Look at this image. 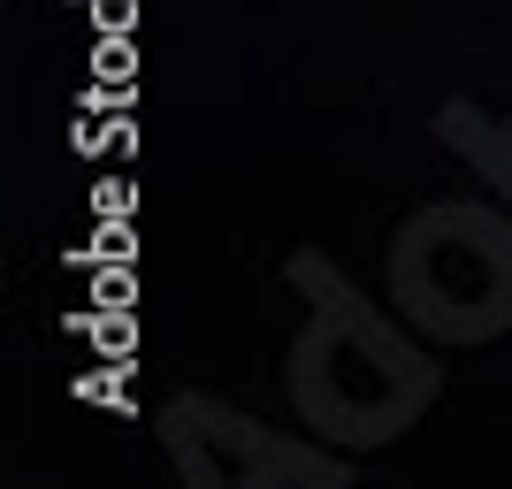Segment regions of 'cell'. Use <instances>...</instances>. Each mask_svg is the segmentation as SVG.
I'll return each mask as SVG.
<instances>
[{
	"label": "cell",
	"instance_id": "1",
	"mask_svg": "<svg viewBox=\"0 0 512 489\" xmlns=\"http://www.w3.org/2000/svg\"><path fill=\"white\" fill-rule=\"evenodd\" d=\"M291 283L306 291L314 321H306L299 352H291V405L321 444L337 451H383L398 444L436 398V360L413 337H398V321L375 314L352 276H337L321 253L291 260Z\"/></svg>",
	"mask_w": 512,
	"mask_h": 489
},
{
	"label": "cell",
	"instance_id": "2",
	"mask_svg": "<svg viewBox=\"0 0 512 489\" xmlns=\"http://www.w3.org/2000/svg\"><path fill=\"white\" fill-rule=\"evenodd\" d=\"M390 306L436 344H490L512 329V214L436 199L390 237Z\"/></svg>",
	"mask_w": 512,
	"mask_h": 489
},
{
	"label": "cell",
	"instance_id": "3",
	"mask_svg": "<svg viewBox=\"0 0 512 489\" xmlns=\"http://www.w3.org/2000/svg\"><path fill=\"white\" fill-rule=\"evenodd\" d=\"M161 444L192 482H344L337 459L291 444V436H268L253 413H237L222 398H169L161 413Z\"/></svg>",
	"mask_w": 512,
	"mask_h": 489
},
{
	"label": "cell",
	"instance_id": "4",
	"mask_svg": "<svg viewBox=\"0 0 512 489\" xmlns=\"http://www.w3.org/2000/svg\"><path fill=\"white\" fill-rule=\"evenodd\" d=\"M436 138L467 153L474 169L490 176V192L512 207V115H482V107H459V100H451L444 115H436Z\"/></svg>",
	"mask_w": 512,
	"mask_h": 489
}]
</instances>
